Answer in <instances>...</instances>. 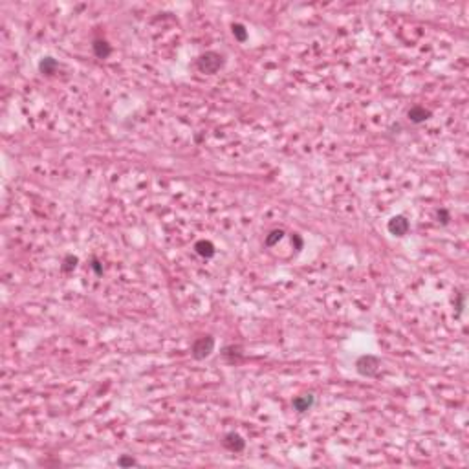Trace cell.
Instances as JSON below:
<instances>
[{
    "mask_svg": "<svg viewBox=\"0 0 469 469\" xmlns=\"http://www.w3.org/2000/svg\"><path fill=\"white\" fill-rule=\"evenodd\" d=\"M215 350V337L213 335H202L193 343L191 347V354H193L194 360H206L211 356V352Z\"/></svg>",
    "mask_w": 469,
    "mask_h": 469,
    "instance_id": "3957f363",
    "label": "cell"
},
{
    "mask_svg": "<svg viewBox=\"0 0 469 469\" xmlns=\"http://www.w3.org/2000/svg\"><path fill=\"white\" fill-rule=\"evenodd\" d=\"M57 68H59V63L53 57H42V59H40V63H39L40 73H44V75H53V73L57 72Z\"/></svg>",
    "mask_w": 469,
    "mask_h": 469,
    "instance_id": "30bf717a",
    "label": "cell"
},
{
    "mask_svg": "<svg viewBox=\"0 0 469 469\" xmlns=\"http://www.w3.org/2000/svg\"><path fill=\"white\" fill-rule=\"evenodd\" d=\"M92 50H94L97 59H107L110 53H112V46L108 44V40L96 39L94 40V44H92Z\"/></svg>",
    "mask_w": 469,
    "mask_h": 469,
    "instance_id": "ba28073f",
    "label": "cell"
},
{
    "mask_svg": "<svg viewBox=\"0 0 469 469\" xmlns=\"http://www.w3.org/2000/svg\"><path fill=\"white\" fill-rule=\"evenodd\" d=\"M379 366H381V361L372 354H365L356 361V370L363 378H374L379 372Z\"/></svg>",
    "mask_w": 469,
    "mask_h": 469,
    "instance_id": "7a4b0ae2",
    "label": "cell"
},
{
    "mask_svg": "<svg viewBox=\"0 0 469 469\" xmlns=\"http://www.w3.org/2000/svg\"><path fill=\"white\" fill-rule=\"evenodd\" d=\"M314 403H315L314 394H302V396H297V398L291 401V405H293V409H295L297 412L310 411V409L314 407Z\"/></svg>",
    "mask_w": 469,
    "mask_h": 469,
    "instance_id": "52a82bcc",
    "label": "cell"
},
{
    "mask_svg": "<svg viewBox=\"0 0 469 469\" xmlns=\"http://www.w3.org/2000/svg\"><path fill=\"white\" fill-rule=\"evenodd\" d=\"M291 242H295L297 251L302 250V238H301V235H299V233H293V235H291Z\"/></svg>",
    "mask_w": 469,
    "mask_h": 469,
    "instance_id": "2e32d148",
    "label": "cell"
},
{
    "mask_svg": "<svg viewBox=\"0 0 469 469\" xmlns=\"http://www.w3.org/2000/svg\"><path fill=\"white\" fill-rule=\"evenodd\" d=\"M387 229H389V233L394 235V237H405V235L409 233V229H411V224H409V220L405 218L403 215H396V216H392V218L389 220Z\"/></svg>",
    "mask_w": 469,
    "mask_h": 469,
    "instance_id": "277c9868",
    "label": "cell"
},
{
    "mask_svg": "<svg viewBox=\"0 0 469 469\" xmlns=\"http://www.w3.org/2000/svg\"><path fill=\"white\" fill-rule=\"evenodd\" d=\"M233 35H235V39H237L238 42H246V39H248V30H246L244 24L237 22V24H233Z\"/></svg>",
    "mask_w": 469,
    "mask_h": 469,
    "instance_id": "4fadbf2b",
    "label": "cell"
},
{
    "mask_svg": "<svg viewBox=\"0 0 469 469\" xmlns=\"http://www.w3.org/2000/svg\"><path fill=\"white\" fill-rule=\"evenodd\" d=\"M225 65V59L218 52H206L196 59V68L206 75H215Z\"/></svg>",
    "mask_w": 469,
    "mask_h": 469,
    "instance_id": "6da1fadb",
    "label": "cell"
},
{
    "mask_svg": "<svg viewBox=\"0 0 469 469\" xmlns=\"http://www.w3.org/2000/svg\"><path fill=\"white\" fill-rule=\"evenodd\" d=\"M436 216H438V222H440L442 225L449 224L451 216H449V211H447V209H440V211L436 213Z\"/></svg>",
    "mask_w": 469,
    "mask_h": 469,
    "instance_id": "9a60e30c",
    "label": "cell"
},
{
    "mask_svg": "<svg viewBox=\"0 0 469 469\" xmlns=\"http://www.w3.org/2000/svg\"><path fill=\"white\" fill-rule=\"evenodd\" d=\"M431 116H433V112H431L429 108L422 107V105H414V107H411V108H409V112H407V117H409V121L416 123V125H420V123L427 121V119H429Z\"/></svg>",
    "mask_w": 469,
    "mask_h": 469,
    "instance_id": "8992f818",
    "label": "cell"
},
{
    "mask_svg": "<svg viewBox=\"0 0 469 469\" xmlns=\"http://www.w3.org/2000/svg\"><path fill=\"white\" fill-rule=\"evenodd\" d=\"M77 262L79 258L73 257V255H66L65 260H63V266H61V270L65 271V273H70V271H73L75 268H77Z\"/></svg>",
    "mask_w": 469,
    "mask_h": 469,
    "instance_id": "7c38bea8",
    "label": "cell"
},
{
    "mask_svg": "<svg viewBox=\"0 0 469 469\" xmlns=\"http://www.w3.org/2000/svg\"><path fill=\"white\" fill-rule=\"evenodd\" d=\"M92 268H94V271H96L97 275H103V268H101V264H99L97 258H92Z\"/></svg>",
    "mask_w": 469,
    "mask_h": 469,
    "instance_id": "e0dca14e",
    "label": "cell"
},
{
    "mask_svg": "<svg viewBox=\"0 0 469 469\" xmlns=\"http://www.w3.org/2000/svg\"><path fill=\"white\" fill-rule=\"evenodd\" d=\"M222 443H224V447L227 451H231V453H242V451L246 449V440L238 433H235V431H231V433H227L224 436V440H222Z\"/></svg>",
    "mask_w": 469,
    "mask_h": 469,
    "instance_id": "5b68a950",
    "label": "cell"
},
{
    "mask_svg": "<svg viewBox=\"0 0 469 469\" xmlns=\"http://www.w3.org/2000/svg\"><path fill=\"white\" fill-rule=\"evenodd\" d=\"M194 251L198 253L200 257L204 258H211L215 253H216V250H215V244L213 242H209V240H198L196 244H194Z\"/></svg>",
    "mask_w": 469,
    "mask_h": 469,
    "instance_id": "9c48e42d",
    "label": "cell"
},
{
    "mask_svg": "<svg viewBox=\"0 0 469 469\" xmlns=\"http://www.w3.org/2000/svg\"><path fill=\"white\" fill-rule=\"evenodd\" d=\"M117 466H119V468H129V466H138V460H136V458H132V456L123 455L121 458L117 460Z\"/></svg>",
    "mask_w": 469,
    "mask_h": 469,
    "instance_id": "5bb4252c",
    "label": "cell"
},
{
    "mask_svg": "<svg viewBox=\"0 0 469 469\" xmlns=\"http://www.w3.org/2000/svg\"><path fill=\"white\" fill-rule=\"evenodd\" d=\"M284 237V231L283 229H273V231H270L268 235H266V240H264V244L268 246V248H271V246H275L281 238Z\"/></svg>",
    "mask_w": 469,
    "mask_h": 469,
    "instance_id": "8fae6325",
    "label": "cell"
}]
</instances>
